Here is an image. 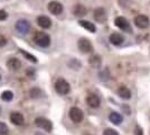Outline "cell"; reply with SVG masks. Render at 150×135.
Returning a JSON list of instances; mask_svg holds the SVG:
<instances>
[{"mask_svg":"<svg viewBox=\"0 0 150 135\" xmlns=\"http://www.w3.org/2000/svg\"><path fill=\"white\" fill-rule=\"evenodd\" d=\"M34 42L40 47H48L50 45V37L44 32H37L34 36Z\"/></svg>","mask_w":150,"mask_h":135,"instance_id":"6da1fadb","label":"cell"},{"mask_svg":"<svg viewBox=\"0 0 150 135\" xmlns=\"http://www.w3.org/2000/svg\"><path fill=\"white\" fill-rule=\"evenodd\" d=\"M55 90H56V92L58 95L65 96V95L69 94V91H71V86H69V84L65 79L61 78V79H57L56 82H55Z\"/></svg>","mask_w":150,"mask_h":135,"instance_id":"7a4b0ae2","label":"cell"},{"mask_svg":"<svg viewBox=\"0 0 150 135\" xmlns=\"http://www.w3.org/2000/svg\"><path fill=\"white\" fill-rule=\"evenodd\" d=\"M77 47L84 54H88V53H91V52L93 51V45L91 43V41L88 39H85V37H82V39H79Z\"/></svg>","mask_w":150,"mask_h":135,"instance_id":"3957f363","label":"cell"},{"mask_svg":"<svg viewBox=\"0 0 150 135\" xmlns=\"http://www.w3.org/2000/svg\"><path fill=\"white\" fill-rule=\"evenodd\" d=\"M35 125L37 127H39V129L48 132V133H50L53 131V124H52V122H50V119L45 118V117H37L35 119Z\"/></svg>","mask_w":150,"mask_h":135,"instance_id":"277c9868","label":"cell"},{"mask_svg":"<svg viewBox=\"0 0 150 135\" xmlns=\"http://www.w3.org/2000/svg\"><path fill=\"white\" fill-rule=\"evenodd\" d=\"M114 25L127 33H132V28L130 24H129V21L127 20V18L122 17V16H119V17H117L114 19Z\"/></svg>","mask_w":150,"mask_h":135,"instance_id":"5b68a950","label":"cell"},{"mask_svg":"<svg viewBox=\"0 0 150 135\" xmlns=\"http://www.w3.org/2000/svg\"><path fill=\"white\" fill-rule=\"evenodd\" d=\"M133 21H134V25L137 26L138 28H140V29H146L150 26L149 18L147 16H144V15H137L134 17Z\"/></svg>","mask_w":150,"mask_h":135,"instance_id":"8992f818","label":"cell"},{"mask_svg":"<svg viewBox=\"0 0 150 135\" xmlns=\"http://www.w3.org/2000/svg\"><path fill=\"white\" fill-rule=\"evenodd\" d=\"M15 27H16V31H17L19 34L25 35V34H27V33L29 32V29H30V24H29L28 20L19 19V20H17Z\"/></svg>","mask_w":150,"mask_h":135,"instance_id":"52a82bcc","label":"cell"},{"mask_svg":"<svg viewBox=\"0 0 150 135\" xmlns=\"http://www.w3.org/2000/svg\"><path fill=\"white\" fill-rule=\"evenodd\" d=\"M69 118L73 121L74 123H81L83 121V111H82L81 108L79 107H72L69 109Z\"/></svg>","mask_w":150,"mask_h":135,"instance_id":"ba28073f","label":"cell"},{"mask_svg":"<svg viewBox=\"0 0 150 135\" xmlns=\"http://www.w3.org/2000/svg\"><path fill=\"white\" fill-rule=\"evenodd\" d=\"M47 9L50 14L57 16V15H61L63 13V5L58 1H50L47 5Z\"/></svg>","mask_w":150,"mask_h":135,"instance_id":"9c48e42d","label":"cell"},{"mask_svg":"<svg viewBox=\"0 0 150 135\" xmlns=\"http://www.w3.org/2000/svg\"><path fill=\"white\" fill-rule=\"evenodd\" d=\"M94 19L96 20L98 23H104L108 18V15H106V11L104 8H102V7H99V8H96L95 10H94Z\"/></svg>","mask_w":150,"mask_h":135,"instance_id":"30bf717a","label":"cell"},{"mask_svg":"<svg viewBox=\"0 0 150 135\" xmlns=\"http://www.w3.org/2000/svg\"><path fill=\"white\" fill-rule=\"evenodd\" d=\"M9 118H10V122L13 123V125H16V126H21L25 123L24 116H23V114H20L19 111H13L10 114V116H9Z\"/></svg>","mask_w":150,"mask_h":135,"instance_id":"8fae6325","label":"cell"},{"mask_svg":"<svg viewBox=\"0 0 150 135\" xmlns=\"http://www.w3.org/2000/svg\"><path fill=\"white\" fill-rule=\"evenodd\" d=\"M109 41H110L111 44L115 45V46H120V45L123 44L125 37H123V35H121L120 33H112V34L109 36Z\"/></svg>","mask_w":150,"mask_h":135,"instance_id":"7c38bea8","label":"cell"},{"mask_svg":"<svg viewBox=\"0 0 150 135\" xmlns=\"http://www.w3.org/2000/svg\"><path fill=\"white\" fill-rule=\"evenodd\" d=\"M7 68L10 71H17L21 68V62L17 58H10L7 61Z\"/></svg>","mask_w":150,"mask_h":135,"instance_id":"4fadbf2b","label":"cell"},{"mask_svg":"<svg viewBox=\"0 0 150 135\" xmlns=\"http://www.w3.org/2000/svg\"><path fill=\"white\" fill-rule=\"evenodd\" d=\"M86 104H88L90 107H92V108H98V107L100 106L101 100L98 95L91 94V95H88V98H86Z\"/></svg>","mask_w":150,"mask_h":135,"instance_id":"5bb4252c","label":"cell"},{"mask_svg":"<svg viewBox=\"0 0 150 135\" xmlns=\"http://www.w3.org/2000/svg\"><path fill=\"white\" fill-rule=\"evenodd\" d=\"M37 25L44 29H47V28H50V26H52V20L50 17L42 15V16L37 17Z\"/></svg>","mask_w":150,"mask_h":135,"instance_id":"9a60e30c","label":"cell"},{"mask_svg":"<svg viewBox=\"0 0 150 135\" xmlns=\"http://www.w3.org/2000/svg\"><path fill=\"white\" fill-rule=\"evenodd\" d=\"M118 96L120 98H122V99H125V100H128V99L131 98V91L129 90L128 87L121 86V87H119V89H118Z\"/></svg>","mask_w":150,"mask_h":135,"instance_id":"2e32d148","label":"cell"},{"mask_svg":"<svg viewBox=\"0 0 150 135\" xmlns=\"http://www.w3.org/2000/svg\"><path fill=\"white\" fill-rule=\"evenodd\" d=\"M109 119L114 125H120L121 123L123 122V116L119 114V113H117V111H111L110 115H109Z\"/></svg>","mask_w":150,"mask_h":135,"instance_id":"e0dca14e","label":"cell"},{"mask_svg":"<svg viewBox=\"0 0 150 135\" xmlns=\"http://www.w3.org/2000/svg\"><path fill=\"white\" fill-rule=\"evenodd\" d=\"M88 13V10H86V8L81 5V4H79V5H75L73 7V15L76 16V17H83V16H85Z\"/></svg>","mask_w":150,"mask_h":135,"instance_id":"ac0fdd59","label":"cell"},{"mask_svg":"<svg viewBox=\"0 0 150 135\" xmlns=\"http://www.w3.org/2000/svg\"><path fill=\"white\" fill-rule=\"evenodd\" d=\"M79 25L83 27V28H85L86 31H88L90 33H95L96 32V27L94 25L93 23H91V21H88V20H79Z\"/></svg>","mask_w":150,"mask_h":135,"instance_id":"d6986e66","label":"cell"},{"mask_svg":"<svg viewBox=\"0 0 150 135\" xmlns=\"http://www.w3.org/2000/svg\"><path fill=\"white\" fill-rule=\"evenodd\" d=\"M88 63H90V65H91L92 68L98 69V68H101V64H102V59L96 54V55H93V56H91V58L88 59Z\"/></svg>","mask_w":150,"mask_h":135,"instance_id":"ffe728a7","label":"cell"},{"mask_svg":"<svg viewBox=\"0 0 150 135\" xmlns=\"http://www.w3.org/2000/svg\"><path fill=\"white\" fill-rule=\"evenodd\" d=\"M99 78H100L101 81H108L110 78H111V74H110V71L108 68H104L102 71H100L99 73Z\"/></svg>","mask_w":150,"mask_h":135,"instance_id":"44dd1931","label":"cell"},{"mask_svg":"<svg viewBox=\"0 0 150 135\" xmlns=\"http://www.w3.org/2000/svg\"><path fill=\"white\" fill-rule=\"evenodd\" d=\"M13 91L6 90V91H4V92L1 94V99H2L4 101H10V100H13Z\"/></svg>","mask_w":150,"mask_h":135,"instance_id":"7402d4cb","label":"cell"},{"mask_svg":"<svg viewBox=\"0 0 150 135\" xmlns=\"http://www.w3.org/2000/svg\"><path fill=\"white\" fill-rule=\"evenodd\" d=\"M19 52L25 56L27 60H29V61H31V62H34V63H36L37 62V59H36V56L35 55H33V54H30V53H28V52H26L25 50H23V49H20L19 50Z\"/></svg>","mask_w":150,"mask_h":135,"instance_id":"603a6c76","label":"cell"},{"mask_svg":"<svg viewBox=\"0 0 150 135\" xmlns=\"http://www.w3.org/2000/svg\"><path fill=\"white\" fill-rule=\"evenodd\" d=\"M9 133V129L5 123L0 122V135H8Z\"/></svg>","mask_w":150,"mask_h":135,"instance_id":"cb8c5ba5","label":"cell"},{"mask_svg":"<svg viewBox=\"0 0 150 135\" xmlns=\"http://www.w3.org/2000/svg\"><path fill=\"white\" fill-rule=\"evenodd\" d=\"M40 90L38 89V88H33V89H30V91H29V96L31 97V98H38V97L40 96Z\"/></svg>","mask_w":150,"mask_h":135,"instance_id":"d4e9b609","label":"cell"},{"mask_svg":"<svg viewBox=\"0 0 150 135\" xmlns=\"http://www.w3.org/2000/svg\"><path fill=\"white\" fill-rule=\"evenodd\" d=\"M103 135H119V133L113 129H104Z\"/></svg>","mask_w":150,"mask_h":135,"instance_id":"484cf974","label":"cell"},{"mask_svg":"<svg viewBox=\"0 0 150 135\" xmlns=\"http://www.w3.org/2000/svg\"><path fill=\"white\" fill-rule=\"evenodd\" d=\"M134 135H144V131H142V129L139 125H137L134 127Z\"/></svg>","mask_w":150,"mask_h":135,"instance_id":"4316f807","label":"cell"},{"mask_svg":"<svg viewBox=\"0 0 150 135\" xmlns=\"http://www.w3.org/2000/svg\"><path fill=\"white\" fill-rule=\"evenodd\" d=\"M7 17H8V14H7L4 9H1V10H0V20H6Z\"/></svg>","mask_w":150,"mask_h":135,"instance_id":"83f0119b","label":"cell"},{"mask_svg":"<svg viewBox=\"0 0 150 135\" xmlns=\"http://www.w3.org/2000/svg\"><path fill=\"white\" fill-rule=\"evenodd\" d=\"M6 44H7V39L4 35H0V47L5 46Z\"/></svg>","mask_w":150,"mask_h":135,"instance_id":"f1b7e54d","label":"cell"},{"mask_svg":"<svg viewBox=\"0 0 150 135\" xmlns=\"http://www.w3.org/2000/svg\"><path fill=\"white\" fill-rule=\"evenodd\" d=\"M0 113H1V107H0Z\"/></svg>","mask_w":150,"mask_h":135,"instance_id":"f546056e","label":"cell"},{"mask_svg":"<svg viewBox=\"0 0 150 135\" xmlns=\"http://www.w3.org/2000/svg\"><path fill=\"white\" fill-rule=\"evenodd\" d=\"M0 80H1V76H0Z\"/></svg>","mask_w":150,"mask_h":135,"instance_id":"4dcf8cb0","label":"cell"},{"mask_svg":"<svg viewBox=\"0 0 150 135\" xmlns=\"http://www.w3.org/2000/svg\"><path fill=\"white\" fill-rule=\"evenodd\" d=\"M85 135H90V134H85Z\"/></svg>","mask_w":150,"mask_h":135,"instance_id":"1f68e13d","label":"cell"}]
</instances>
